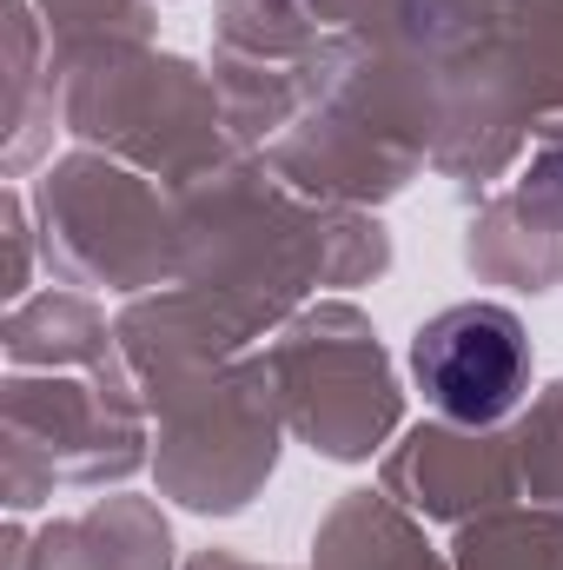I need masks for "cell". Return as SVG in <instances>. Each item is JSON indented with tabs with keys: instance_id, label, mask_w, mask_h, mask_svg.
I'll list each match as a JSON object with an SVG mask.
<instances>
[{
	"instance_id": "1",
	"label": "cell",
	"mask_w": 563,
	"mask_h": 570,
	"mask_svg": "<svg viewBox=\"0 0 563 570\" xmlns=\"http://www.w3.org/2000/svg\"><path fill=\"white\" fill-rule=\"evenodd\" d=\"M424 405L457 425H497L531 385V338L504 305H451L412 345Z\"/></svg>"
}]
</instances>
